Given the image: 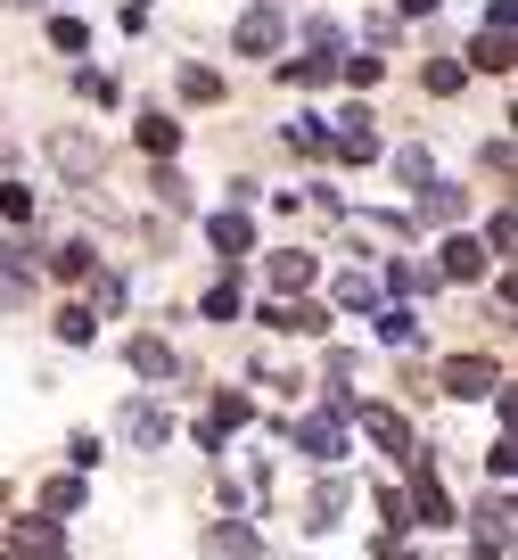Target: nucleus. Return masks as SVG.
<instances>
[{"label": "nucleus", "instance_id": "obj_1", "mask_svg": "<svg viewBox=\"0 0 518 560\" xmlns=\"http://www.w3.org/2000/svg\"><path fill=\"white\" fill-rule=\"evenodd\" d=\"M345 429H363V438L379 445V454L412 462V420H403L396 404H354V412H345Z\"/></svg>", "mask_w": 518, "mask_h": 560}, {"label": "nucleus", "instance_id": "obj_2", "mask_svg": "<svg viewBox=\"0 0 518 560\" xmlns=\"http://www.w3.org/2000/svg\"><path fill=\"white\" fill-rule=\"evenodd\" d=\"M494 387H510V380H502V371L485 363V354H452V363H445V396H461V404H485Z\"/></svg>", "mask_w": 518, "mask_h": 560}, {"label": "nucleus", "instance_id": "obj_3", "mask_svg": "<svg viewBox=\"0 0 518 560\" xmlns=\"http://www.w3.org/2000/svg\"><path fill=\"white\" fill-rule=\"evenodd\" d=\"M50 165H58V174H74V182H99L107 149L91 132H50Z\"/></svg>", "mask_w": 518, "mask_h": 560}, {"label": "nucleus", "instance_id": "obj_4", "mask_svg": "<svg viewBox=\"0 0 518 560\" xmlns=\"http://www.w3.org/2000/svg\"><path fill=\"white\" fill-rule=\"evenodd\" d=\"M289 445H296V454H313V462H338L345 454V420L338 412H313V420H296V429H289Z\"/></svg>", "mask_w": 518, "mask_h": 560}, {"label": "nucleus", "instance_id": "obj_5", "mask_svg": "<svg viewBox=\"0 0 518 560\" xmlns=\"http://www.w3.org/2000/svg\"><path fill=\"white\" fill-rule=\"evenodd\" d=\"M231 42H239L247 58H272L280 42H289V25H280V9H272V0H263V9H247V18L231 25Z\"/></svg>", "mask_w": 518, "mask_h": 560}, {"label": "nucleus", "instance_id": "obj_6", "mask_svg": "<svg viewBox=\"0 0 518 560\" xmlns=\"http://www.w3.org/2000/svg\"><path fill=\"white\" fill-rule=\"evenodd\" d=\"M123 363H132V371H140V380H149V387H165L173 371H181V354H173V347H165V338H156V330H140L132 347H123Z\"/></svg>", "mask_w": 518, "mask_h": 560}, {"label": "nucleus", "instance_id": "obj_7", "mask_svg": "<svg viewBox=\"0 0 518 560\" xmlns=\"http://www.w3.org/2000/svg\"><path fill=\"white\" fill-rule=\"evenodd\" d=\"M263 322H272V330L321 338V330H329V305H321V298H272V305H263Z\"/></svg>", "mask_w": 518, "mask_h": 560}, {"label": "nucleus", "instance_id": "obj_8", "mask_svg": "<svg viewBox=\"0 0 518 560\" xmlns=\"http://www.w3.org/2000/svg\"><path fill=\"white\" fill-rule=\"evenodd\" d=\"M247 412H256L247 396H214L207 420H198V445H207V454H223V438H231V429H247Z\"/></svg>", "mask_w": 518, "mask_h": 560}, {"label": "nucleus", "instance_id": "obj_9", "mask_svg": "<svg viewBox=\"0 0 518 560\" xmlns=\"http://www.w3.org/2000/svg\"><path fill=\"white\" fill-rule=\"evenodd\" d=\"M207 247H214V256H223V264H239L247 256V247H256V223H247V214H207Z\"/></svg>", "mask_w": 518, "mask_h": 560}, {"label": "nucleus", "instance_id": "obj_10", "mask_svg": "<svg viewBox=\"0 0 518 560\" xmlns=\"http://www.w3.org/2000/svg\"><path fill=\"white\" fill-rule=\"evenodd\" d=\"M403 511H412V527H452V520H461L452 494L436 487V470H420V487H412V503H403Z\"/></svg>", "mask_w": 518, "mask_h": 560}, {"label": "nucleus", "instance_id": "obj_11", "mask_svg": "<svg viewBox=\"0 0 518 560\" xmlns=\"http://www.w3.org/2000/svg\"><path fill=\"white\" fill-rule=\"evenodd\" d=\"M116 429H123L132 445H165V429H173V420H165V404H156V396H132V404H123V420H116Z\"/></svg>", "mask_w": 518, "mask_h": 560}, {"label": "nucleus", "instance_id": "obj_12", "mask_svg": "<svg viewBox=\"0 0 518 560\" xmlns=\"http://www.w3.org/2000/svg\"><path fill=\"white\" fill-rule=\"evenodd\" d=\"M50 560L58 552V520H25V527H9V536H0V560Z\"/></svg>", "mask_w": 518, "mask_h": 560}, {"label": "nucleus", "instance_id": "obj_13", "mask_svg": "<svg viewBox=\"0 0 518 560\" xmlns=\"http://www.w3.org/2000/svg\"><path fill=\"white\" fill-rule=\"evenodd\" d=\"M469 544H478V560H502V552H510V503H485L478 520H469Z\"/></svg>", "mask_w": 518, "mask_h": 560}, {"label": "nucleus", "instance_id": "obj_14", "mask_svg": "<svg viewBox=\"0 0 518 560\" xmlns=\"http://www.w3.org/2000/svg\"><path fill=\"white\" fill-rule=\"evenodd\" d=\"M436 272H445V280H485V240L452 231V240H445V256H436Z\"/></svg>", "mask_w": 518, "mask_h": 560}, {"label": "nucleus", "instance_id": "obj_15", "mask_svg": "<svg viewBox=\"0 0 518 560\" xmlns=\"http://www.w3.org/2000/svg\"><path fill=\"white\" fill-rule=\"evenodd\" d=\"M338 158H354V165H370V158H379V132H370V116H363V107H345V116H338Z\"/></svg>", "mask_w": 518, "mask_h": 560}, {"label": "nucleus", "instance_id": "obj_16", "mask_svg": "<svg viewBox=\"0 0 518 560\" xmlns=\"http://www.w3.org/2000/svg\"><path fill=\"white\" fill-rule=\"evenodd\" d=\"M313 272H321V264H313L305 247H280V256H272V289H280V298H305Z\"/></svg>", "mask_w": 518, "mask_h": 560}, {"label": "nucleus", "instance_id": "obj_17", "mask_svg": "<svg viewBox=\"0 0 518 560\" xmlns=\"http://www.w3.org/2000/svg\"><path fill=\"white\" fill-rule=\"evenodd\" d=\"M25 264H34V247H17V240L0 247V314H17V305H25Z\"/></svg>", "mask_w": 518, "mask_h": 560}, {"label": "nucleus", "instance_id": "obj_18", "mask_svg": "<svg viewBox=\"0 0 518 560\" xmlns=\"http://www.w3.org/2000/svg\"><path fill=\"white\" fill-rule=\"evenodd\" d=\"M338 305H345V314H379V305H387V289H379L370 272H345V280H338Z\"/></svg>", "mask_w": 518, "mask_h": 560}, {"label": "nucleus", "instance_id": "obj_19", "mask_svg": "<svg viewBox=\"0 0 518 560\" xmlns=\"http://www.w3.org/2000/svg\"><path fill=\"white\" fill-rule=\"evenodd\" d=\"M420 214H436V223H461V214H469V198L452 190V182H420Z\"/></svg>", "mask_w": 518, "mask_h": 560}, {"label": "nucleus", "instance_id": "obj_20", "mask_svg": "<svg viewBox=\"0 0 518 560\" xmlns=\"http://www.w3.org/2000/svg\"><path fill=\"white\" fill-rule=\"evenodd\" d=\"M207 544H214V552H231V560H256V552H263V536H256L247 520H223V527H214Z\"/></svg>", "mask_w": 518, "mask_h": 560}, {"label": "nucleus", "instance_id": "obj_21", "mask_svg": "<svg viewBox=\"0 0 518 560\" xmlns=\"http://www.w3.org/2000/svg\"><path fill=\"white\" fill-rule=\"evenodd\" d=\"M99 338V314L91 305H58V347H91Z\"/></svg>", "mask_w": 518, "mask_h": 560}, {"label": "nucleus", "instance_id": "obj_22", "mask_svg": "<svg viewBox=\"0 0 518 560\" xmlns=\"http://www.w3.org/2000/svg\"><path fill=\"white\" fill-rule=\"evenodd\" d=\"M469 67L478 74H510V34H478L469 42Z\"/></svg>", "mask_w": 518, "mask_h": 560}, {"label": "nucleus", "instance_id": "obj_23", "mask_svg": "<svg viewBox=\"0 0 518 560\" xmlns=\"http://www.w3.org/2000/svg\"><path fill=\"white\" fill-rule=\"evenodd\" d=\"M140 149H149V158H173V149H181V124L173 116H140Z\"/></svg>", "mask_w": 518, "mask_h": 560}, {"label": "nucleus", "instance_id": "obj_24", "mask_svg": "<svg viewBox=\"0 0 518 560\" xmlns=\"http://www.w3.org/2000/svg\"><path fill=\"white\" fill-rule=\"evenodd\" d=\"M173 83H181V100H198V107H214V100H223V74H214V67H181Z\"/></svg>", "mask_w": 518, "mask_h": 560}, {"label": "nucleus", "instance_id": "obj_25", "mask_svg": "<svg viewBox=\"0 0 518 560\" xmlns=\"http://www.w3.org/2000/svg\"><path fill=\"white\" fill-rule=\"evenodd\" d=\"M42 511H50V520H74V511H83V478H50V487H42Z\"/></svg>", "mask_w": 518, "mask_h": 560}, {"label": "nucleus", "instance_id": "obj_26", "mask_svg": "<svg viewBox=\"0 0 518 560\" xmlns=\"http://www.w3.org/2000/svg\"><path fill=\"white\" fill-rule=\"evenodd\" d=\"M379 338H387V347H412V338H420V322H412V305H379Z\"/></svg>", "mask_w": 518, "mask_h": 560}, {"label": "nucleus", "instance_id": "obj_27", "mask_svg": "<svg viewBox=\"0 0 518 560\" xmlns=\"http://www.w3.org/2000/svg\"><path fill=\"white\" fill-rule=\"evenodd\" d=\"M387 289H396V298H420V289H436V272H428V264H412V256H396Z\"/></svg>", "mask_w": 518, "mask_h": 560}, {"label": "nucleus", "instance_id": "obj_28", "mask_svg": "<svg viewBox=\"0 0 518 560\" xmlns=\"http://www.w3.org/2000/svg\"><path fill=\"white\" fill-rule=\"evenodd\" d=\"M420 83H428L436 100H452V91L469 83V67H461V58H428V74H420Z\"/></svg>", "mask_w": 518, "mask_h": 560}, {"label": "nucleus", "instance_id": "obj_29", "mask_svg": "<svg viewBox=\"0 0 518 560\" xmlns=\"http://www.w3.org/2000/svg\"><path fill=\"white\" fill-rule=\"evenodd\" d=\"M280 74H289V83H329V74H338V58H329V50H313V58H296V67H280Z\"/></svg>", "mask_w": 518, "mask_h": 560}, {"label": "nucleus", "instance_id": "obj_30", "mask_svg": "<svg viewBox=\"0 0 518 560\" xmlns=\"http://www.w3.org/2000/svg\"><path fill=\"white\" fill-rule=\"evenodd\" d=\"M50 272H58V280H91V272H99V256H91V247H58Z\"/></svg>", "mask_w": 518, "mask_h": 560}, {"label": "nucleus", "instance_id": "obj_31", "mask_svg": "<svg viewBox=\"0 0 518 560\" xmlns=\"http://www.w3.org/2000/svg\"><path fill=\"white\" fill-rule=\"evenodd\" d=\"M305 520H313V527H338V520H345V487H338V478H329V487L313 494V511H305Z\"/></svg>", "mask_w": 518, "mask_h": 560}, {"label": "nucleus", "instance_id": "obj_32", "mask_svg": "<svg viewBox=\"0 0 518 560\" xmlns=\"http://www.w3.org/2000/svg\"><path fill=\"white\" fill-rule=\"evenodd\" d=\"M0 223H34V190L25 182H0Z\"/></svg>", "mask_w": 518, "mask_h": 560}, {"label": "nucleus", "instance_id": "obj_33", "mask_svg": "<svg viewBox=\"0 0 518 560\" xmlns=\"http://www.w3.org/2000/svg\"><path fill=\"white\" fill-rule=\"evenodd\" d=\"M198 314H207V322H231V314H239V280H214V289H207V305H198Z\"/></svg>", "mask_w": 518, "mask_h": 560}, {"label": "nucleus", "instance_id": "obj_34", "mask_svg": "<svg viewBox=\"0 0 518 560\" xmlns=\"http://www.w3.org/2000/svg\"><path fill=\"white\" fill-rule=\"evenodd\" d=\"M99 454H107V445L91 438V429H74V438H67V462H74V478H83V470H99Z\"/></svg>", "mask_w": 518, "mask_h": 560}, {"label": "nucleus", "instance_id": "obj_35", "mask_svg": "<svg viewBox=\"0 0 518 560\" xmlns=\"http://www.w3.org/2000/svg\"><path fill=\"white\" fill-rule=\"evenodd\" d=\"M123 305V280L116 272H91V314H116Z\"/></svg>", "mask_w": 518, "mask_h": 560}, {"label": "nucleus", "instance_id": "obj_36", "mask_svg": "<svg viewBox=\"0 0 518 560\" xmlns=\"http://www.w3.org/2000/svg\"><path fill=\"white\" fill-rule=\"evenodd\" d=\"M289 149H305V158H321V149H329V132H321V124H313V116H296V124H289Z\"/></svg>", "mask_w": 518, "mask_h": 560}, {"label": "nucleus", "instance_id": "obj_37", "mask_svg": "<svg viewBox=\"0 0 518 560\" xmlns=\"http://www.w3.org/2000/svg\"><path fill=\"white\" fill-rule=\"evenodd\" d=\"M50 50H91V34H83V25H74V18H50Z\"/></svg>", "mask_w": 518, "mask_h": 560}, {"label": "nucleus", "instance_id": "obj_38", "mask_svg": "<svg viewBox=\"0 0 518 560\" xmlns=\"http://www.w3.org/2000/svg\"><path fill=\"white\" fill-rule=\"evenodd\" d=\"M156 207H190V182L173 174V165H156Z\"/></svg>", "mask_w": 518, "mask_h": 560}, {"label": "nucleus", "instance_id": "obj_39", "mask_svg": "<svg viewBox=\"0 0 518 560\" xmlns=\"http://www.w3.org/2000/svg\"><path fill=\"white\" fill-rule=\"evenodd\" d=\"M510 240H518V214L502 207V214H494V231H485V256H510Z\"/></svg>", "mask_w": 518, "mask_h": 560}, {"label": "nucleus", "instance_id": "obj_40", "mask_svg": "<svg viewBox=\"0 0 518 560\" xmlns=\"http://www.w3.org/2000/svg\"><path fill=\"white\" fill-rule=\"evenodd\" d=\"M338 74H345V83H363V91H370V83H379V74H387V67H379V58H370V50H363V58H338Z\"/></svg>", "mask_w": 518, "mask_h": 560}, {"label": "nucleus", "instance_id": "obj_41", "mask_svg": "<svg viewBox=\"0 0 518 560\" xmlns=\"http://www.w3.org/2000/svg\"><path fill=\"white\" fill-rule=\"evenodd\" d=\"M396 165H403V182H412V190H420V182H436V165H428V149H403V158H396Z\"/></svg>", "mask_w": 518, "mask_h": 560}, {"label": "nucleus", "instance_id": "obj_42", "mask_svg": "<svg viewBox=\"0 0 518 560\" xmlns=\"http://www.w3.org/2000/svg\"><path fill=\"white\" fill-rule=\"evenodd\" d=\"M83 100H99V107H107V100H116V74H99V67H83Z\"/></svg>", "mask_w": 518, "mask_h": 560}, {"label": "nucleus", "instance_id": "obj_43", "mask_svg": "<svg viewBox=\"0 0 518 560\" xmlns=\"http://www.w3.org/2000/svg\"><path fill=\"white\" fill-rule=\"evenodd\" d=\"M518 25V0H494V9H485V34H510Z\"/></svg>", "mask_w": 518, "mask_h": 560}, {"label": "nucleus", "instance_id": "obj_44", "mask_svg": "<svg viewBox=\"0 0 518 560\" xmlns=\"http://www.w3.org/2000/svg\"><path fill=\"white\" fill-rule=\"evenodd\" d=\"M403 18H436V0H403Z\"/></svg>", "mask_w": 518, "mask_h": 560}, {"label": "nucleus", "instance_id": "obj_45", "mask_svg": "<svg viewBox=\"0 0 518 560\" xmlns=\"http://www.w3.org/2000/svg\"><path fill=\"white\" fill-rule=\"evenodd\" d=\"M9 9H42V0H9Z\"/></svg>", "mask_w": 518, "mask_h": 560}, {"label": "nucleus", "instance_id": "obj_46", "mask_svg": "<svg viewBox=\"0 0 518 560\" xmlns=\"http://www.w3.org/2000/svg\"><path fill=\"white\" fill-rule=\"evenodd\" d=\"M50 560H58V552H50Z\"/></svg>", "mask_w": 518, "mask_h": 560}]
</instances>
